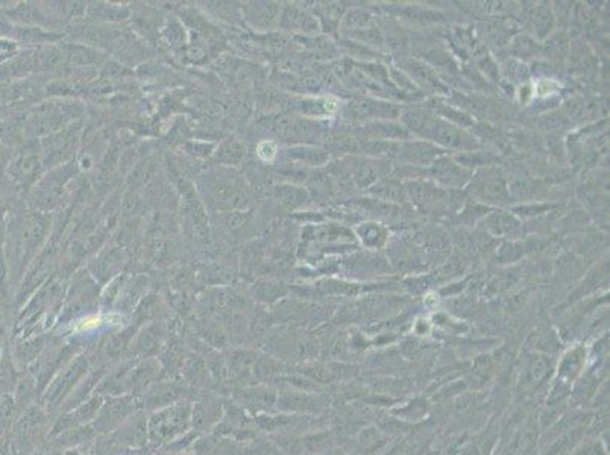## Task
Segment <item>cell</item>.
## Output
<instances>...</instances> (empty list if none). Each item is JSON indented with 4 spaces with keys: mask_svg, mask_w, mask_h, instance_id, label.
Returning <instances> with one entry per match:
<instances>
[{
    "mask_svg": "<svg viewBox=\"0 0 610 455\" xmlns=\"http://www.w3.org/2000/svg\"><path fill=\"white\" fill-rule=\"evenodd\" d=\"M275 152H277L275 144L270 143V141L262 143L258 147V155L262 156L263 159H272L275 156Z\"/></svg>",
    "mask_w": 610,
    "mask_h": 455,
    "instance_id": "cell-1",
    "label": "cell"
},
{
    "mask_svg": "<svg viewBox=\"0 0 610 455\" xmlns=\"http://www.w3.org/2000/svg\"><path fill=\"white\" fill-rule=\"evenodd\" d=\"M552 84H555L552 81H542V82L537 85V93H539L540 96H547V95L552 93V90L550 88V85H552Z\"/></svg>",
    "mask_w": 610,
    "mask_h": 455,
    "instance_id": "cell-2",
    "label": "cell"
}]
</instances>
